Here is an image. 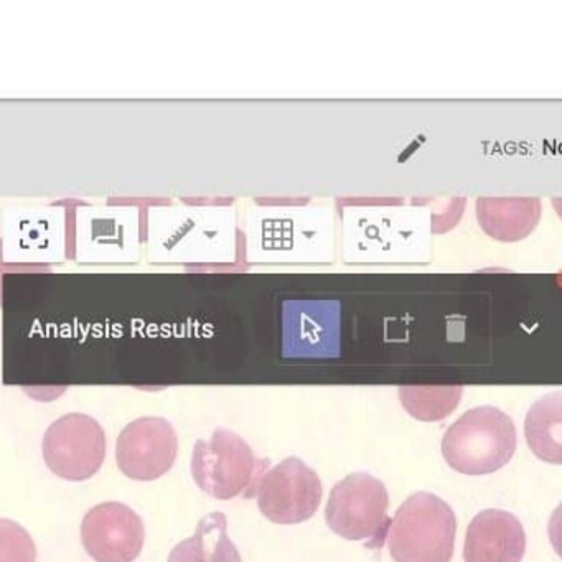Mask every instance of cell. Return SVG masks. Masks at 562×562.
Segmentation results:
<instances>
[{
    "label": "cell",
    "mask_w": 562,
    "mask_h": 562,
    "mask_svg": "<svg viewBox=\"0 0 562 562\" xmlns=\"http://www.w3.org/2000/svg\"><path fill=\"white\" fill-rule=\"evenodd\" d=\"M526 440L529 449L544 462H562L561 393L549 394L535 404L526 416Z\"/></svg>",
    "instance_id": "8fae6325"
},
{
    "label": "cell",
    "mask_w": 562,
    "mask_h": 562,
    "mask_svg": "<svg viewBox=\"0 0 562 562\" xmlns=\"http://www.w3.org/2000/svg\"><path fill=\"white\" fill-rule=\"evenodd\" d=\"M0 562H37V546L27 529L0 518Z\"/></svg>",
    "instance_id": "4fadbf2b"
},
{
    "label": "cell",
    "mask_w": 562,
    "mask_h": 562,
    "mask_svg": "<svg viewBox=\"0 0 562 562\" xmlns=\"http://www.w3.org/2000/svg\"><path fill=\"white\" fill-rule=\"evenodd\" d=\"M516 429L512 417L492 406L467 411L447 429L442 456L457 472L488 475L512 460Z\"/></svg>",
    "instance_id": "6da1fadb"
},
{
    "label": "cell",
    "mask_w": 562,
    "mask_h": 562,
    "mask_svg": "<svg viewBox=\"0 0 562 562\" xmlns=\"http://www.w3.org/2000/svg\"><path fill=\"white\" fill-rule=\"evenodd\" d=\"M404 409L424 423L446 419L456 411L462 397L460 386H407L400 390Z\"/></svg>",
    "instance_id": "7c38bea8"
},
{
    "label": "cell",
    "mask_w": 562,
    "mask_h": 562,
    "mask_svg": "<svg viewBox=\"0 0 562 562\" xmlns=\"http://www.w3.org/2000/svg\"><path fill=\"white\" fill-rule=\"evenodd\" d=\"M387 506L390 495L381 480L370 473H351L331 488L325 521L341 538L381 546L390 528Z\"/></svg>",
    "instance_id": "277c9868"
},
{
    "label": "cell",
    "mask_w": 562,
    "mask_h": 562,
    "mask_svg": "<svg viewBox=\"0 0 562 562\" xmlns=\"http://www.w3.org/2000/svg\"><path fill=\"white\" fill-rule=\"evenodd\" d=\"M525 551V529L512 513L485 509L467 528L465 562H521Z\"/></svg>",
    "instance_id": "9c48e42d"
},
{
    "label": "cell",
    "mask_w": 562,
    "mask_h": 562,
    "mask_svg": "<svg viewBox=\"0 0 562 562\" xmlns=\"http://www.w3.org/2000/svg\"><path fill=\"white\" fill-rule=\"evenodd\" d=\"M179 453V437L164 417H140L117 437L116 462L121 472L137 482H153L170 472Z\"/></svg>",
    "instance_id": "52a82bcc"
},
{
    "label": "cell",
    "mask_w": 562,
    "mask_h": 562,
    "mask_svg": "<svg viewBox=\"0 0 562 562\" xmlns=\"http://www.w3.org/2000/svg\"><path fill=\"white\" fill-rule=\"evenodd\" d=\"M256 495L259 509L269 521L297 525L317 513L324 490L315 470L291 457L262 476Z\"/></svg>",
    "instance_id": "8992f818"
},
{
    "label": "cell",
    "mask_w": 562,
    "mask_h": 562,
    "mask_svg": "<svg viewBox=\"0 0 562 562\" xmlns=\"http://www.w3.org/2000/svg\"><path fill=\"white\" fill-rule=\"evenodd\" d=\"M268 460H259L238 434L218 429L209 440H196L192 476L200 490L216 499L251 496Z\"/></svg>",
    "instance_id": "3957f363"
},
{
    "label": "cell",
    "mask_w": 562,
    "mask_h": 562,
    "mask_svg": "<svg viewBox=\"0 0 562 562\" xmlns=\"http://www.w3.org/2000/svg\"><path fill=\"white\" fill-rule=\"evenodd\" d=\"M144 541L143 518L124 503H101L81 522V542L97 562H134L143 551Z\"/></svg>",
    "instance_id": "ba28073f"
},
{
    "label": "cell",
    "mask_w": 562,
    "mask_h": 562,
    "mask_svg": "<svg viewBox=\"0 0 562 562\" xmlns=\"http://www.w3.org/2000/svg\"><path fill=\"white\" fill-rule=\"evenodd\" d=\"M167 562H243L238 548L228 536V519L223 513H210L196 525L195 535L183 539L170 552Z\"/></svg>",
    "instance_id": "30bf717a"
},
{
    "label": "cell",
    "mask_w": 562,
    "mask_h": 562,
    "mask_svg": "<svg viewBox=\"0 0 562 562\" xmlns=\"http://www.w3.org/2000/svg\"><path fill=\"white\" fill-rule=\"evenodd\" d=\"M456 513L439 496L420 492L397 508L386 538L394 562H449L456 546Z\"/></svg>",
    "instance_id": "7a4b0ae2"
},
{
    "label": "cell",
    "mask_w": 562,
    "mask_h": 562,
    "mask_svg": "<svg viewBox=\"0 0 562 562\" xmlns=\"http://www.w3.org/2000/svg\"><path fill=\"white\" fill-rule=\"evenodd\" d=\"M42 450L55 475L68 482H83L97 475L106 459V434L93 417L67 414L48 427Z\"/></svg>",
    "instance_id": "5b68a950"
}]
</instances>
